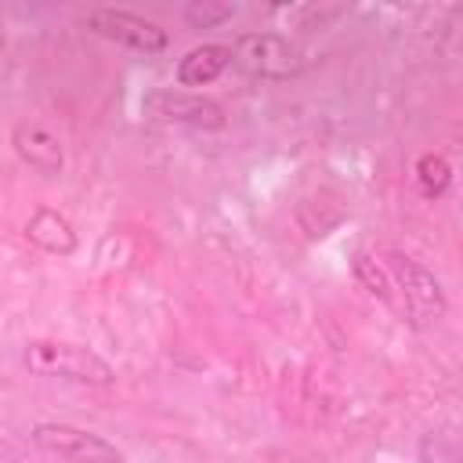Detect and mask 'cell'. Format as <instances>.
<instances>
[{
  "label": "cell",
  "instance_id": "6da1fadb",
  "mask_svg": "<svg viewBox=\"0 0 463 463\" xmlns=\"http://www.w3.org/2000/svg\"><path fill=\"white\" fill-rule=\"evenodd\" d=\"M22 362L36 376H58V380L90 383V387H109L116 380V369L98 351L69 340H29Z\"/></svg>",
  "mask_w": 463,
  "mask_h": 463
},
{
  "label": "cell",
  "instance_id": "7a4b0ae2",
  "mask_svg": "<svg viewBox=\"0 0 463 463\" xmlns=\"http://www.w3.org/2000/svg\"><path fill=\"white\" fill-rule=\"evenodd\" d=\"M394 289H398V304H402V315L412 322V326H430L438 322L445 311H449V297L438 282V275L420 264L416 257L409 253H398V250H387V260H383Z\"/></svg>",
  "mask_w": 463,
  "mask_h": 463
},
{
  "label": "cell",
  "instance_id": "3957f363",
  "mask_svg": "<svg viewBox=\"0 0 463 463\" xmlns=\"http://www.w3.org/2000/svg\"><path fill=\"white\" fill-rule=\"evenodd\" d=\"M228 47L232 65L250 80H293L304 72V51L282 33H242Z\"/></svg>",
  "mask_w": 463,
  "mask_h": 463
},
{
  "label": "cell",
  "instance_id": "277c9868",
  "mask_svg": "<svg viewBox=\"0 0 463 463\" xmlns=\"http://www.w3.org/2000/svg\"><path fill=\"white\" fill-rule=\"evenodd\" d=\"M29 438L40 452L58 456L65 463H123L119 449L109 438L72 427V423H36Z\"/></svg>",
  "mask_w": 463,
  "mask_h": 463
},
{
  "label": "cell",
  "instance_id": "5b68a950",
  "mask_svg": "<svg viewBox=\"0 0 463 463\" xmlns=\"http://www.w3.org/2000/svg\"><path fill=\"white\" fill-rule=\"evenodd\" d=\"M141 105L159 123H177V127H195V130H221L228 119L221 101L203 98L195 90H177V87H156L145 94Z\"/></svg>",
  "mask_w": 463,
  "mask_h": 463
},
{
  "label": "cell",
  "instance_id": "8992f818",
  "mask_svg": "<svg viewBox=\"0 0 463 463\" xmlns=\"http://www.w3.org/2000/svg\"><path fill=\"white\" fill-rule=\"evenodd\" d=\"M83 25L119 47H130V51H141V54H159L166 51L170 36L163 25L134 14V11H116V7H90L83 14Z\"/></svg>",
  "mask_w": 463,
  "mask_h": 463
},
{
  "label": "cell",
  "instance_id": "52a82bcc",
  "mask_svg": "<svg viewBox=\"0 0 463 463\" xmlns=\"http://www.w3.org/2000/svg\"><path fill=\"white\" fill-rule=\"evenodd\" d=\"M11 145H14L18 159H22L29 170L43 174V177H58L61 166H65L61 141H58V134H51L43 123H33V119L18 123L14 134H11Z\"/></svg>",
  "mask_w": 463,
  "mask_h": 463
},
{
  "label": "cell",
  "instance_id": "ba28073f",
  "mask_svg": "<svg viewBox=\"0 0 463 463\" xmlns=\"http://www.w3.org/2000/svg\"><path fill=\"white\" fill-rule=\"evenodd\" d=\"M224 69H232V47L228 43H199L177 61L174 76L181 87H210L213 80L224 76Z\"/></svg>",
  "mask_w": 463,
  "mask_h": 463
},
{
  "label": "cell",
  "instance_id": "9c48e42d",
  "mask_svg": "<svg viewBox=\"0 0 463 463\" xmlns=\"http://www.w3.org/2000/svg\"><path fill=\"white\" fill-rule=\"evenodd\" d=\"M25 239H29L33 246H40L43 253H54V257H69V253L76 250V232H72V224H69L58 210H51V206H40V210L25 221Z\"/></svg>",
  "mask_w": 463,
  "mask_h": 463
},
{
  "label": "cell",
  "instance_id": "30bf717a",
  "mask_svg": "<svg viewBox=\"0 0 463 463\" xmlns=\"http://www.w3.org/2000/svg\"><path fill=\"white\" fill-rule=\"evenodd\" d=\"M354 275L362 279V286H365L373 297H380L383 304H391L394 311H402L398 289H394V282H391L383 260H376V257H369V253H354Z\"/></svg>",
  "mask_w": 463,
  "mask_h": 463
},
{
  "label": "cell",
  "instance_id": "8fae6325",
  "mask_svg": "<svg viewBox=\"0 0 463 463\" xmlns=\"http://www.w3.org/2000/svg\"><path fill=\"white\" fill-rule=\"evenodd\" d=\"M416 184H420V192H423L427 199H441V195L449 192V184H452V166H449V159L438 156V152L420 156V159H416Z\"/></svg>",
  "mask_w": 463,
  "mask_h": 463
},
{
  "label": "cell",
  "instance_id": "7c38bea8",
  "mask_svg": "<svg viewBox=\"0 0 463 463\" xmlns=\"http://www.w3.org/2000/svg\"><path fill=\"white\" fill-rule=\"evenodd\" d=\"M232 14H235V4H217V0H199V4L184 7V18L192 29H217V25L232 22Z\"/></svg>",
  "mask_w": 463,
  "mask_h": 463
},
{
  "label": "cell",
  "instance_id": "4fadbf2b",
  "mask_svg": "<svg viewBox=\"0 0 463 463\" xmlns=\"http://www.w3.org/2000/svg\"><path fill=\"white\" fill-rule=\"evenodd\" d=\"M420 459L423 463H459V449H456V438L452 434H427L423 441H420Z\"/></svg>",
  "mask_w": 463,
  "mask_h": 463
}]
</instances>
